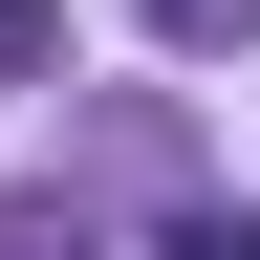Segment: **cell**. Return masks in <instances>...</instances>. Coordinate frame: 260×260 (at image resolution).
Instances as JSON below:
<instances>
[{
	"label": "cell",
	"mask_w": 260,
	"mask_h": 260,
	"mask_svg": "<svg viewBox=\"0 0 260 260\" xmlns=\"http://www.w3.org/2000/svg\"><path fill=\"white\" fill-rule=\"evenodd\" d=\"M65 65V0H0V87H44Z\"/></svg>",
	"instance_id": "1"
},
{
	"label": "cell",
	"mask_w": 260,
	"mask_h": 260,
	"mask_svg": "<svg viewBox=\"0 0 260 260\" xmlns=\"http://www.w3.org/2000/svg\"><path fill=\"white\" fill-rule=\"evenodd\" d=\"M152 22H174V44H260V0H152Z\"/></svg>",
	"instance_id": "2"
},
{
	"label": "cell",
	"mask_w": 260,
	"mask_h": 260,
	"mask_svg": "<svg viewBox=\"0 0 260 260\" xmlns=\"http://www.w3.org/2000/svg\"><path fill=\"white\" fill-rule=\"evenodd\" d=\"M152 260H260V217H174V239H152Z\"/></svg>",
	"instance_id": "3"
}]
</instances>
